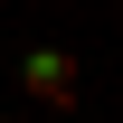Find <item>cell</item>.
<instances>
[{
  "label": "cell",
  "mask_w": 123,
  "mask_h": 123,
  "mask_svg": "<svg viewBox=\"0 0 123 123\" xmlns=\"http://www.w3.org/2000/svg\"><path fill=\"white\" fill-rule=\"evenodd\" d=\"M19 85H29L38 104H76V57H66V47H29V57H19Z\"/></svg>",
  "instance_id": "1"
},
{
  "label": "cell",
  "mask_w": 123,
  "mask_h": 123,
  "mask_svg": "<svg viewBox=\"0 0 123 123\" xmlns=\"http://www.w3.org/2000/svg\"><path fill=\"white\" fill-rule=\"evenodd\" d=\"M0 123H10V114H0Z\"/></svg>",
  "instance_id": "2"
}]
</instances>
